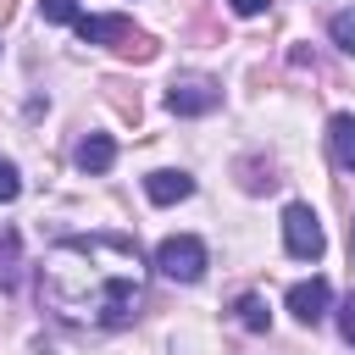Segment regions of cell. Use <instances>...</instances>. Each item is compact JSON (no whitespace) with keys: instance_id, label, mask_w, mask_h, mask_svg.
I'll return each mask as SVG.
<instances>
[{"instance_id":"obj_1","label":"cell","mask_w":355,"mask_h":355,"mask_svg":"<svg viewBox=\"0 0 355 355\" xmlns=\"http://www.w3.org/2000/svg\"><path fill=\"white\" fill-rule=\"evenodd\" d=\"M155 272L172 277V283H200V277H205V244H200L194 233L161 239V250H155Z\"/></svg>"},{"instance_id":"obj_2","label":"cell","mask_w":355,"mask_h":355,"mask_svg":"<svg viewBox=\"0 0 355 355\" xmlns=\"http://www.w3.org/2000/svg\"><path fill=\"white\" fill-rule=\"evenodd\" d=\"M283 244H288L294 261H322L327 233H322V222H316L311 205H288V211H283Z\"/></svg>"},{"instance_id":"obj_3","label":"cell","mask_w":355,"mask_h":355,"mask_svg":"<svg viewBox=\"0 0 355 355\" xmlns=\"http://www.w3.org/2000/svg\"><path fill=\"white\" fill-rule=\"evenodd\" d=\"M216 100H222V89L211 78H178L166 89V111L172 116H205V111H216Z\"/></svg>"},{"instance_id":"obj_4","label":"cell","mask_w":355,"mask_h":355,"mask_svg":"<svg viewBox=\"0 0 355 355\" xmlns=\"http://www.w3.org/2000/svg\"><path fill=\"white\" fill-rule=\"evenodd\" d=\"M327 305H333L327 277H311V283H294V288H288V311H294V322H305V327H316V322L327 316Z\"/></svg>"},{"instance_id":"obj_5","label":"cell","mask_w":355,"mask_h":355,"mask_svg":"<svg viewBox=\"0 0 355 355\" xmlns=\"http://www.w3.org/2000/svg\"><path fill=\"white\" fill-rule=\"evenodd\" d=\"M72 28H78L83 44H111V50H122V44L133 39V22H128V17H78Z\"/></svg>"},{"instance_id":"obj_6","label":"cell","mask_w":355,"mask_h":355,"mask_svg":"<svg viewBox=\"0 0 355 355\" xmlns=\"http://www.w3.org/2000/svg\"><path fill=\"white\" fill-rule=\"evenodd\" d=\"M144 194H150L155 205H178V200H189V194H194V178H189V172H178V166H161V172H150V178H144Z\"/></svg>"},{"instance_id":"obj_7","label":"cell","mask_w":355,"mask_h":355,"mask_svg":"<svg viewBox=\"0 0 355 355\" xmlns=\"http://www.w3.org/2000/svg\"><path fill=\"white\" fill-rule=\"evenodd\" d=\"M111 161H116V139H111V133H89V139L78 144V172L100 178V172H111Z\"/></svg>"},{"instance_id":"obj_8","label":"cell","mask_w":355,"mask_h":355,"mask_svg":"<svg viewBox=\"0 0 355 355\" xmlns=\"http://www.w3.org/2000/svg\"><path fill=\"white\" fill-rule=\"evenodd\" d=\"M327 139H333L338 166H344V172H355V116H349V111H338V116L327 122Z\"/></svg>"},{"instance_id":"obj_9","label":"cell","mask_w":355,"mask_h":355,"mask_svg":"<svg viewBox=\"0 0 355 355\" xmlns=\"http://www.w3.org/2000/svg\"><path fill=\"white\" fill-rule=\"evenodd\" d=\"M233 316H239L244 333H266V327H272V311H266L261 294H239V300H233Z\"/></svg>"},{"instance_id":"obj_10","label":"cell","mask_w":355,"mask_h":355,"mask_svg":"<svg viewBox=\"0 0 355 355\" xmlns=\"http://www.w3.org/2000/svg\"><path fill=\"white\" fill-rule=\"evenodd\" d=\"M22 283V239L6 227L0 233V288H17Z\"/></svg>"},{"instance_id":"obj_11","label":"cell","mask_w":355,"mask_h":355,"mask_svg":"<svg viewBox=\"0 0 355 355\" xmlns=\"http://www.w3.org/2000/svg\"><path fill=\"white\" fill-rule=\"evenodd\" d=\"M327 33H333V44H338V50H349V55H355V11H338V17L327 22Z\"/></svg>"},{"instance_id":"obj_12","label":"cell","mask_w":355,"mask_h":355,"mask_svg":"<svg viewBox=\"0 0 355 355\" xmlns=\"http://www.w3.org/2000/svg\"><path fill=\"white\" fill-rule=\"evenodd\" d=\"M44 22H78V0H39Z\"/></svg>"},{"instance_id":"obj_13","label":"cell","mask_w":355,"mask_h":355,"mask_svg":"<svg viewBox=\"0 0 355 355\" xmlns=\"http://www.w3.org/2000/svg\"><path fill=\"white\" fill-rule=\"evenodd\" d=\"M17 194H22V172H17L11 161H0V205H11Z\"/></svg>"},{"instance_id":"obj_14","label":"cell","mask_w":355,"mask_h":355,"mask_svg":"<svg viewBox=\"0 0 355 355\" xmlns=\"http://www.w3.org/2000/svg\"><path fill=\"white\" fill-rule=\"evenodd\" d=\"M338 333H344V344H355V288L338 300Z\"/></svg>"},{"instance_id":"obj_15","label":"cell","mask_w":355,"mask_h":355,"mask_svg":"<svg viewBox=\"0 0 355 355\" xmlns=\"http://www.w3.org/2000/svg\"><path fill=\"white\" fill-rule=\"evenodd\" d=\"M227 6H233V11H239V17H261V11H266V6H272V0H227Z\"/></svg>"},{"instance_id":"obj_16","label":"cell","mask_w":355,"mask_h":355,"mask_svg":"<svg viewBox=\"0 0 355 355\" xmlns=\"http://www.w3.org/2000/svg\"><path fill=\"white\" fill-rule=\"evenodd\" d=\"M349 261H355V222H349Z\"/></svg>"}]
</instances>
